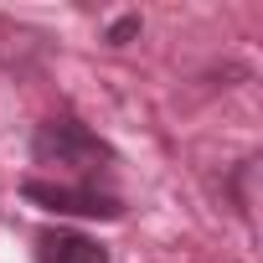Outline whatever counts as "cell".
I'll return each mask as SVG.
<instances>
[{"mask_svg":"<svg viewBox=\"0 0 263 263\" xmlns=\"http://www.w3.org/2000/svg\"><path fill=\"white\" fill-rule=\"evenodd\" d=\"M21 196L42 212H57V217H83V222H119L124 217V201L103 186H78V181H26Z\"/></svg>","mask_w":263,"mask_h":263,"instance_id":"cell-2","label":"cell"},{"mask_svg":"<svg viewBox=\"0 0 263 263\" xmlns=\"http://www.w3.org/2000/svg\"><path fill=\"white\" fill-rule=\"evenodd\" d=\"M135 31H140V16H124V21H114V26H108V42H114V47H124Z\"/></svg>","mask_w":263,"mask_h":263,"instance_id":"cell-4","label":"cell"},{"mask_svg":"<svg viewBox=\"0 0 263 263\" xmlns=\"http://www.w3.org/2000/svg\"><path fill=\"white\" fill-rule=\"evenodd\" d=\"M36 263H114V253L88 237V232H72V227H47L36 232V248H31Z\"/></svg>","mask_w":263,"mask_h":263,"instance_id":"cell-3","label":"cell"},{"mask_svg":"<svg viewBox=\"0 0 263 263\" xmlns=\"http://www.w3.org/2000/svg\"><path fill=\"white\" fill-rule=\"evenodd\" d=\"M31 160L47 165V171H62L72 176L78 186H98V171L114 165V145L98 140L93 129L72 114H57L47 124H36V135H31Z\"/></svg>","mask_w":263,"mask_h":263,"instance_id":"cell-1","label":"cell"}]
</instances>
